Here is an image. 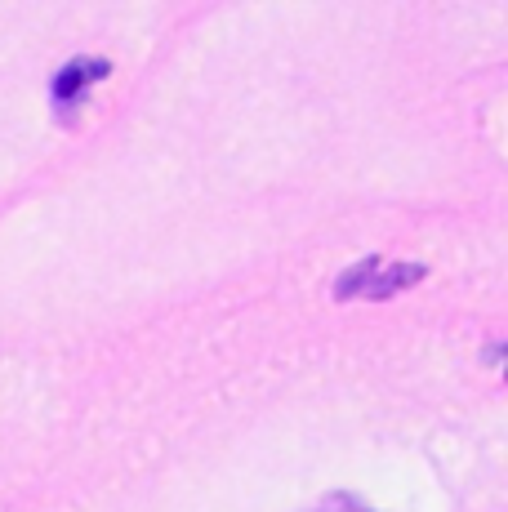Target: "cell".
<instances>
[{"mask_svg": "<svg viewBox=\"0 0 508 512\" xmlns=\"http://www.w3.org/2000/svg\"><path fill=\"white\" fill-rule=\"evenodd\" d=\"M419 277H424V268H419V263H397V268H388V272H379V277H370L366 281V294L370 299H388V294H397L402 290V285H415Z\"/></svg>", "mask_w": 508, "mask_h": 512, "instance_id": "2", "label": "cell"}, {"mask_svg": "<svg viewBox=\"0 0 508 512\" xmlns=\"http://www.w3.org/2000/svg\"><path fill=\"white\" fill-rule=\"evenodd\" d=\"M375 272H379V259H361V263H357V268H353V272H348V277H344V281H339V285H335V294H339V299H353V294H357V290H366V281H370V277H375Z\"/></svg>", "mask_w": 508, "mask_h": 512, "instance_id": "3", "label": "cell"}, {"mask_svg": "<svg viewBox=\"0 0 508 512\" xmlns=\"http://www.w3.org/2000/svg\"><path fill=\"white\" fill-rule=\"evenodd\" d=\"M103 76H107V63H103V58H85V63L63 67V72H58V81H54V98H58V103H67V98H76V94L85 90V85L103 81Z\"/></svg>", "mask_w": 508, "mask_h": 512, "instance_id": "1", "label": "cell"}]
</instances>
